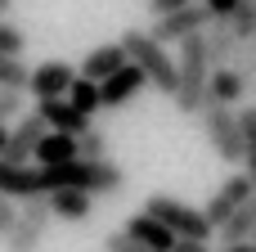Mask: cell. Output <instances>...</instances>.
<instances>
[{
  "mask_svg": "<svg viewBox=\"0 0 256 252\" xmlns=\"http://www.w3.org/2000/svg\"><path fill=\"white\" fill-rule=\"evenodd\" d=\"M180 95H176V108L189 113V117H202V108L212 104V54H207V32L202 36H189L180 45Z\"/></svg>",
  "mask_w": 256,
  "mask_h": 252,
  "instance_id": "cell-1",
  "label": "cell"
},
{
  "mask_svg": "<svg viewBox=\"0 0 256 252\" xmlns=\"http://www.w3.org/2000/svg\"><path fill=\"white\" fill-rule=\"evenodd\" d=\"M122 45H126V54H130V63L153 81V90H162V95H180V59L171 54V45H162L153 32H140V27H130V32H122Z\"/></svg>",
  "mask_w": 256,
  "mask_h": 252,
  "instance_id": "cell-2",
  "label": "cell"
},
{
  "mask_svg": "<svg viewBox=\"0 0 256 252\" xmlns=\"http://www.w3.org/2000/svg\"><path fill=\"white\" fill-rule=\"evenodd\" d=\"M144 212L158 216L176 239H202V243H212V234H216L202 207H194V203H184V198H171V194H148V198H144Z\"/></svg>",
  "mask_w": 256,
  "mask_h": 252,
  "instance_id": "cell-3",
  "label": "cell"
},
{
  "mask_svg": "<svg viewBox=\"0 0 256 252\" xmlns=\"http://www.w3.org/2000/svg\"><path fill=\"white\" fill-rule=\"evenodd\" d=\"M202 140L212 144V153H216L220 162H230V167L243 162V122H238L234 108L207 104V108H202Z\"/></svg>",
  "mask_w": 256,
  "mask_h": 252,
  "instance_id": "cell-4",
  "label": "cell"
},
{
  "mask_svg": "<svg viewBox=\"0 0 256 252\" xmlns=\"http://www.w3.org/2000/svg\"><path fill=\"white\" fill-rule=\"evenodd\" d=\"M50 225H54L50 198H27V203H22V212H18V225H14V234L4 239V252H36L40 243H45Z\"/></svg>",
  "mask_w": 256,
  "mask_h": 252,
  "instance_id": "cell-5",
  "label": "cell"
},
{
  "mask_svg": "<svg viewBox=\"0 0 256 252\" xmlns=\"http://www.w3.org/2000/svg\"><path fill=\"white\" fill-rule=\"evenodd\" d=\"M212 23H216L212 9H207L202 0H194V5H184V9H176V14H166V18H153L148 32H153L162 45H184L189 36H202Z\"/></svg>",
  "mask_w": 256,
  "mask_h": 252,
  "instance_id": "cell-6",
  "label": "cell"
},
{
  "mask_svg": "<svg viewBox=\"0 0 256 252\" xmlns=\"http://www.w3.org/2000/svg\"><path fill=\"white\" fill-rule=\"evenodd\" d=\"M76 77H81V68H72V63H63V59H45V63L32 68L27 95H32L36 104H45V99H68L72 86H76Z\"/></svg>",
  "mask_w": 256,
  "mask_h": 252,
  "instance_id": "cell-7",
  "label": "cell"
},
{
  "mask_svg": "<svg viewBox=\"0 0 256 252\" xmlns=\"http://www.w3.org/2000/svg\"><path fill=\"white\" fill-rule=\"evenodd\" d=\"M248 198H256V185H252L248 171H234L230 180H220V189H216V194L207 198V207H202L207 221H212V230H220V225H225V221H230Z\"/></svg>",
  "mask_w": 256,
  "mask_h": 252,
  "instance_id": "cell-8",
  "label": "cell"
},
{
  "mask_svg": "<svg viewBox=\"0 0 256 252\" xmlns=\"http://www.w3.org/2000/svg\"><path fill=\"white\" fill-rule=\"evenodd\" d=\"M45 135H50V126H45V117L32 108L22 122H14V131H9V149H4V162L27 167V158H36V149L45 144Z\"/></svg>",
  "mask_w": 256,
  "mask_h": 252,
  "instance_id": "cell-9",
  "label": "cell"
},
{
  "mask_svg": "<svg viewBox=\"0 0 256 252\" xmlns=\"http://www.w3.org/2000/svg\"><path fill=\"white\" fill-rule=\"evenodd\" d=\"M122 234H130L135 243H144V248H153V252H176V243H180V239H176V234H171V230H166V225H162L158 216H148L144 207L126 216Z\"/></svg>",
  "mask_w": 256,
  "mask_h": 252,
  "instance_id": "cell-10",
  "label": "cell"
},
{
  "mask_svg": "<svg viewBox=\"0 0 256 252\" xmlns=\"http://www.w3.org/2000/svg\"><path fill=\"white\" fill-rule=\"evenodd\" d=\"M126 63H130L126 45H122V41H108V45H94V50L81 59V77H86V81H99V86H104V81H108V77H117Z\"/></svg>",
  "mask_w": 256,
  "mask_h": 252,
  "instance_id": "cell-11",
  "label": "cell"
},
{
  "mask_svg": "<svg viewBox=\"0 0 256 252\" xmlns=\"http://www.w3.org/2000/svg\"><path fill=\"white\" fill-rule=\"evenodd\" d=\"M36 113H40V117H45V126H50V131H58V135H76V140H81L86 131H94V126H90V117H86L72 99H45V104H36Z\"/></svg>",
  "mask_w": 256,
  "mask_h": 252,
  "instance_id": "cell-12",
  "label": "cell"
},
{
  "mask_svg": "<svg viewBox=\"0 0 256 252\" xmlns=\"http://www.w3.org/2000/svg\"><path fill=\"white\" fill-rule=\"evenodd\" d=\"M144 86H153V81H148V77H144L135 63H126L117 77H108V81L99 86V95H104V108H126V104H135Z\"/></svg>",
  "mask_w": 256,
  "mask_h": 252,
  "instance_id": "cell-13",
  "label": "cell"
},
{
  "mask_svg": "<svg viewBox=\"0 0 256 252\" xmlns=\"http://www.w3.org/2000/svg\"><path fill=\"white\" fill-rule=\"evenodd\" d=\"M76 158H81V140L58 135V131H50L45 144L36 149V167H63V162H76Z\"/></svg>",
  "mask_w": 256,
  "mask_h": 252,
  "instance_id": "cell-14",
  "label": "cell"
},
{
  "mask_svg": "<svg viewBox=\"0 0 256 252\" xmlns=\"http://www.w3.org/2000/svg\"><path fill=\"white\" fill-rule=\"evenodd\" d=\"M238 50H243V45H238V36H234L230 23H212V27H207V54H212L216 68H234Z\"/></svg>",
  "mask_w": 256,
  "mask_h": 252,
  "instance_id": "cell-15",
  "label": "cell"
},
{
  "mask_svg": "<svg viewBox=\"0 0 256 252\" xmlns=\"http://www.w3.org/2000/svg\"><path fill=\"white\" fill-rule=\"evenodd\" d=\"M90 207H94V194H86V189H58V194H50L54 221H86Z\"/></svg>",
  "mask_w": 256,
  "mask_h": 252,
  "instance_id": "cell-16",
  "label": "cell"
},
{
  "mask_svg": "<svg viewBox=\"0 0 256 252\" xmlns=\"http://www.w3.org/2000/svg\"><path fill=\"white\" fill-rule=\"evenodd\" d=\"M248 81L234 72V68H216L212 72V104H225V108H234V104H243L248 99Z\"/></svg>",
  "mask_w": 256,
  "mask_h": 252,
  "instance_id": "cell-17",
  "label": "cell"
},
{
  "mask_svg": "<svg viewBox=\"0 0 256 252\" xmlns=\"http://www.w3.org/2000/svg\"><path fill=\"white\" fill-rule=\"evenodd\" d=\"M252 234H256V198H248V203L220 225V243H225V248H234V243H252Z\"/></svg>",
  "mask_w": 256,
  "mask_h": 252,
  "instance_id": "cell-18",
  "label": "cell"
},
{
  "mask_svg": "<svg viewBox=\"0 0 256 252\" xmlns=\"http://www.w3.org/2000/svg\"><path fill=\"white\" fill-rule=\"evenodd\" d=\"M0 86L4 90H27L32 86V68L14 54H0Z\"/></svg>",
  "mask_w": 256,
  "mask_h": 252,
  "instance_id": "cell-19",
  "label": "cell"
},
{
  "mask_svg": "<svg viewBox=\"0 0 256 252\" xmlns=\"http://www.w3.org/2000/svg\"><path fill=\"white\" fill-rule=\"evenodd\" d=\"M238 122H243V171L256 185V108H243Z\"/></svg>",
  "mask_w": 256,
  "mask_h": 252,
  "instance_id": "cell-20",
  "label": "cell"
},
{
  "mask_svg": "<svg viewBox=\"0 0 256 252\" xmlns=\"http://www.w3.org/2000/svg\"><path fill=\"white\" fill-rule=\"evenodd\" d=\"M86 117H94L99 108H104V95H99V81H86V77H76V86H72V95H68Z\"/></svg>",
  "mask_w": 256,
  "mask_h": 252,
  "instance_id": "cell-21",
  "label": "cell"
},
{
  "mask_svg": "<svg viewBox=\"0 0 256 252\" xmlns=\"http://www.w3.org/2000/svg\"><path fill=\"white\" fill-rule=\"evenodd\" d=\"M230 27H234L238 45H252L256 41V0H243V5H238V14L230 18Z\"/></svg>",
  "mask_w": 256,
  "mask_h": 252,
  "instance_id": "cell-22",
  "label": "cell"
},
{
  "mask_svg": "<svg viewBox=\"0 0 256 252\" xmlns=\"http://www.w3.org/2000/svg\"><path fill=\"white\" fill-rule=\"evenodd\" d=\"M22 117H27V90H4L0 86V126L22 122Z\"/></svg>",
  "mask_w": 256,
  "mask_h": 252,
  "instance_id": "cell-23",
  "label": "cell"
},
{
  "mask_svg": "<svg viewBox=\"0 0 256 252\" xmlns=\"http://www.w3.org/2000/svg\"><path fill=\"white\" fill-rule=\"evenodd\" d=\"M22 50H27V36L9 23V18H0V54H14V59H22Z\"/></svg>",
  "mask_w": 256,
  "mask_h": 252,
  "instance_id": "cell-24",
  "label": "cell"
},
{
  "mask_svg": "<svg viewBox=\"0 0 256 252\" xmlns=\"http://www.w3.org/2000/svg\"><path fill=\"white\" fill-rule=\"evenodd\" d=\"M81 158L86 162H104L108 158V135L104 131H86L81 135Z\"/></svg>",
  "mask_w": 256,
  "mask_h": 252,
  "instance_id": "cell-25",
  "label": "cell"
},
{
  "mask_svg": "<svg viewBox=\"0 0 256 252\" xmlns=\"http://www.w3.org/2000/svg\"><path fill=\"white\" fill-rule=\"evenodd\" d=\"M234 72H238L248 86H256V45H243V50H238V59H234Z\"/></svg>",
  "mask_w": 256,
  "mask_h": 252,
  "instance_id": "cell-26",
  "label": "cell"
},
{
  "mask_svg": "<svg viewBox=\"0 0 256 252\" xmlns=\"http://www.w3.org/2000/svg\"><path fill=\"white\" fill-rule=\"evenodd\" d=\"M18 212H22V207H18L9 194H0V239H9V234H14V225H18Z\"/></svg>",
  "mask_w": 256,
  "mask_h": 252,
  "instance_id": "cell-27",
  "label": "cell"
},
{
  "mask_svg": "<svg viewBox=\"0 0 256 252\" xmlns=\"http://www.w3.org/2000/svg\"><path fill=\"white\" fill-rule=\"evenodd\" d=\"M104 252H153V248H144V243H135L130 234L112 230V234H104Z\"/></svg>",
  "mask_w": 256,
  "mask_h": 252,
  "instance_id": "cell-28",
  "label": "cell"
},
{
  "mask_svg": "<svg viewBox=\"0 0 256 252\" xmlns=\"http://www.w3.org/2000/svg\"><path fill=\"white\" fill-rule=\"evenodd\" d=\"M202 5L212 9V18H216V23H230V18L238 14V5H243V0H202Z\"/></svg>",
  "mask_w": 256,
  "mask_h": 252,
  "instance_id": "cell-29",
  "label": "cell"
},
{
  "mask_svg": "<svg viewBox=\"0 0 256 252\" xmlns=\"http://www.w3.org/2000/svg\"><path fill=\"white\" fill-rule=\"evenodd\" d=\"M184 5H194V0H148V9H153V18H166V14H176V9H184Z\"/></svg>",
  "mask_w": 256,
  "mask_h": 252,
  "instance_id": "cell-30",
  "label": "cell"
},
{
  "mask_svg": "<svg viewBox=\"0 0 256 252\" xmlns=\"http://www.w3.org/2000/svg\"><path fill=\"white\" fill-rule=\"evenodd\" d=\"M176 252H212V243H202V239H180Z\"/></svg>",
  "mask_w": 256,
  "mask_h": 252,
  "instance_id": "cell-31",
  "label": "cell"
},
{
  "mask_svg": "<svg viewBox=\"0 0 256 252\" xmlns=\"http://www.w3.org/2000/svg\"><path fill=\"white\" fill-rule=\"evenodd\" d=\"M4 149H9V126H0V158H4Z\"/></svg>",
  "mask_w": 256,
  "mask_h": 252,
  "instance_id": "cell-32",
  "label": "cell"
},
{
  "mask_svg": "<svg viewBox=\"0 0 256 252\" xmlns=\"http://www.w3.org/2000/svg\"><path fill=\"white\" fill-rule=\"evenodd\" d=\"M220 252H256L252 243H234V248H220Z\"/></svg>",
  "mask_w": 256,
  "mask_h": 252,
  "instance_id": "cell-33",
  "label": "cell"
},
{
  "mask_svg": "<svg viewBox=\"0 0 256 252\" xmlns=\"http://www.w3.org/2000/svg\"><path fill=\"white\" fill-rule=\"evenodd\" d=\"M9 9H14V0H0V18H9Z\"/></svg>",
  "mask_w": 256,
  "mask_h": 252,
  "instance_id": "cell-34",
  "label": "cell"
},
{
  "mask_svg": "<svg viewBox=\"0 0 256 252\" xmlns=\"http://www.w3.org/2000/svg\"><path fill=\"white\" fill-rule=\"evenodd\" d=\"M252 248H256V234H252Z\"/></svg>",
  "mask_w": 256,
  "mask_h": 252,
  "instance_id": "cell-35",
  "label": "cell"
}]
</instances>
